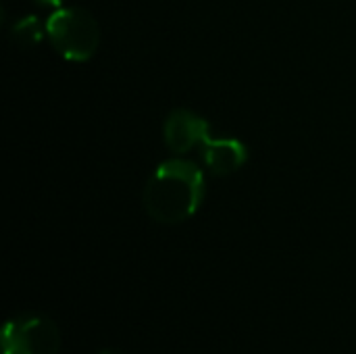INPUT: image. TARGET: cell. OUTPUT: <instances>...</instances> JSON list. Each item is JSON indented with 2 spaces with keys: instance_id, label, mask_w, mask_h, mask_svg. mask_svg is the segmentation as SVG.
Here are the masks:
<instances>
[{
  "instance_id": "cell-1",
  "label": "cell",
  "mask_w": 356,
  "mask_h": 354,
  "mask_svg": "<svg viewBox=\"0 0 356 354\" xmlns=\"http://www.w3.org/2000/svg\"><path fill=\"white\" fill-rule=\"evenodd\" d=\"M204 198V175L196 163L171 159L161 163L144 188V209L165 225L188 221Z\"/></svg>"
},
{
  "instance_id": "cell-2",
  "label": "cell",
  "mask_w": 356,
  "mask_h": 354,
  "mask_svg": "<svg viewBox=\"0 0 356 354\" xmlns=\"http://www.w3.org/2000/svg\"><path fill=\"white\" fill-rule=\"evenodd\" d=\"M52 48L67 61L83 63L92 58L100 44V27L90 10L81 6L58 8L46 23Z\"/></svg>"
},
{
  "instance_id": "cell-3",
  "label": "cell",
  "mask_w": 356,
  "mask_h": 354,
  "mask_svg": "<svg viewBox=\"0 0 356 354\" xmlns=\"http://www.w3.org/2000/svg\"><path fill=\"white\" fill-rule=\"evenodd\" d=\"M58 351L60 332L48 317L21 315L4 325L2 354H58Z\"/></svg>"
},
{
  "instance_id": "cell-4",
  "label": "cell",
  "mask_w": 356,
  "mask_h": 354,
  "mask_svg": "<svg viewBox=\"0 0 356 354\" xmlns=\"http://www.w3.org/2000/svg\"><path fill=\"white\" fill-rule=\"evenodd\" d=\"M165 144L175 154H186L209 138V123L190 108H175L165 119Z\"/></svg>"
},
{
  "instance_id": "cell-5",
  "label": "cell",
  "mask_w": 356,
  "mask_h": 354,
  "mask_svg": "<svg viewBox=\"0 0 356 354\" xmlns=\"http://www.w3.org/2000/svg\"><path fill=\"white\" fill-rule=\"evenodd\" d=\"M202 146V159L215 175H229L248 159L246 146L234 138H207Z\"/></svg>"
},
{
  "instance_id": "cell-6",
  "label": "cell",
  "mask_w": 356,
  "mask_h": 354,
  "mask_svg": "<svg viewBox=\"0 0 356 354\" xmlns=\"http://www.w3.org/2000/svg\"><path fill=\"white\" fill-rule=\"evenodd\" d=\"M42 35H44V27L35 17H23L13 25V38L23 48L35 46L42 40Z\"/></svg>"
},
{
  "instance_id": "cell-7",
  "label": "cell",
  "mask_w": 356,
  "mask_h": 354,
  "mask_svg": "<svg viewBox=\"0 0 356 354\" xmlns=\"http://www.w3.org/2000/svg\"><path fill=\"white\" fill-rule=\"evenodd\" d=\"M65 0H38V4H42V6H60Z\"/></svg>"
},
{
  "instance_id": "cell-8",
  "label": "cell",
  "mask_w": 356,
  "mask_h": 354,
  "mask_svg": "<svg viewBox=\"0 0 356 354\" xmlns=\"http://www.w3.org/2000/svg\"><path fill=\"white\" fill-rule=\"evenodd\" d=\"M98 354H127V353H123V351H119V348H104V351H100Z\"/></svg>"
}]
</instances>
